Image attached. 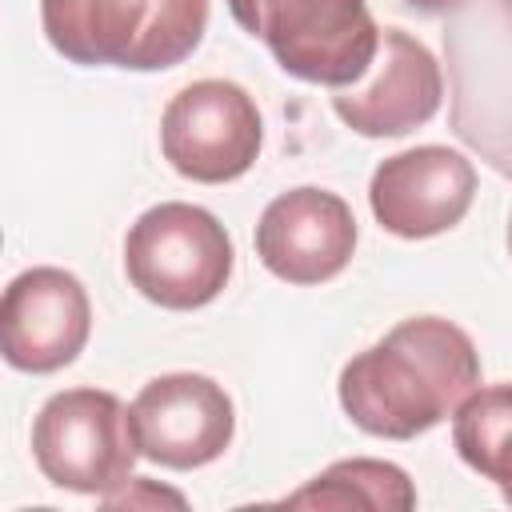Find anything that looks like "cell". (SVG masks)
<instances>
[{
	"label": "cell",
	"mask_w": 512,
	"mask_h": 512,
	"mask_svg": "<svg viewBox=\"0 0 512 512\" xmlns=\"http://www.w3.org/2000/svg\"><path fill=\"white\" fill-rule=\"evenodd\" d=\"M132 428L144 460L188 472L224 456L236 432V408L212 376L164 372L136 392Z\"/></svg>",
	"instance_id": "cell-7"
},
{
	"label": "cell",
	"mask_w": 512,
	"mask_h": 512,
	"mask_svg": "<svg viewBox=\"0 0 512 512\" xmlns=\"http://www.w3.org/2000/svg\"><path fill=\"white\" fill-rule=\"evenodd\" d=\"M288 508H372V512H408L416 508V488L408 472L392 460H336L320 476H312L304 488L284 496Z\"/></svg>",
	"instance_id": "cell-12"
},
{
	"label": "cell",
	"mask_w": 512,
	"mask_h": 512,
	"mask_svg": "<svg viewBox=\"0 0 512 512\" xmlns=\"http://www.w3.org/2000/svg\"><path fill=\"white\" fill-rule=\"evenodd\" d=\"M264 140L256 100L232 80H196L180 88L160 116L164 160L196 184H228L244 176Z\"/></svg>",
	"instance_id": "cell-6"
},
{
	"label": "cell",
	"mask_w": 512,
	"mask_h": 512,
	"mask_svg": "<svg viewBox=\"0 0 512 512\" xmlns=\"http://www.w3.org/2000/svg\"><path fill=\"white\" fill-rule=\"evenodd\" d=\"M32 456L48 484L80 496H112L140 456L132 408L104 388H64L32 420Z\"/></svg>",
	"instance_id": "cell-5"
},
{
	"label": "cell",
	"mask_w": 512,
	"mask_h": 512,
	"mask_svg": "<svg viewBox=\"0 0 512 512\" xmlns=\"http://www.w3.org/2000/svg\"><path fill=\"white\" fill-rule=\"evenodd\" d=\"M92 332V300L84 284L52 264L8 280L0 300V352L12 368L48 376L68 368Z\"/></svg>",
	"instance_id": "cell-8"
},
{
	"label": "cell",
	"mask_w": 512,
	"mask_h": 512,
	"mask_svg": "<svg viewBox=\"0 0 512 512\" xmlns=\"http://www.w3.org/2000/svg\"><path fill=\"white\" fill-rule=\"evenodd\" d=\"M476 196V168L464 152L420 144L384 156L368 180V204L384 232L400 240H428L456 228Z\"/></svg>",
	"instance_id": "cell-9"
},
{
	"label": "cell",
	"mask_w": 512,
	"mask_h": 512,
	"mask_svg": "<svg viewBox=\"0 0 512 512\" xmlns=\"http://www.w3.org/2000/svg\"><path fill=\"white\" fill-rule=\"evenodd\" d=\"M508 252H512V216H508Z\"/></svg>",
	"instance_id": "cell-17"
},
{
	"label": "cell",
	"mask_w": 512,
	"mask_h": 512,
	"mask_svg": "<svg viewBox=\"0 0 512 512\" xmlns=\"http://www.w3.org/2000/svg\"><path fill=\"white\" fill-rule=\"evenodd\" d=\"M140 484V496L132 488H116L112 496H100L104 508H132V504H176L184 508V496L180 492H168V488H156L152 480H136Z\"/></svg>",
	"instance_id": "cell-14"
},
{
	"label": "cell",
	"mask_w": 512,
	"mask_h": 512,
	"mask_svg": "<svg viewBox=\"0 0 512 512\" xmlns=\"http://www.w3.org/2000/svg\"><path fill=\"white\" fill-rule=\"evenodd\" d=\"M372 76L336 88L332 112L360 136H404L428 124L444 100V76L436 56L404 28L380 32V52L368 68Z\"/></svg>",
	"instance_id": "cell-11"
},
{
	"label": "cell",
	"mask_w": 512,
	"mask_h": 512,
	"mask_svg": "<svg viewBox=\"0 0 512 512\" xmlns=\"http://www.w3.org/2000/svg\"><path fill=\"white\" fill-rule=\"evenodd\" d=\"M500 492H504V500H508V504H512V484H504V488H500Z\"/></svg>",
	"instance_id": "cell-16"
},
{
	"label": "cell",
	"mask_w": 512,
	"mask_h": 512,
	"mask_svg": "<svg viewBox=\"0 0 512 512\" xmlns=\"http://www.w3.org/2000/svg\"><path fill=\"white\" fill-rule=\"evenodd\" d=\"M460 460L492 484H512V384H476L452 412Z\"/></svg>",
	"instance_id": "cell-13"
},
{
	"label": "cell",
	"mask_w": 512,
	"mask_h": 512,
	"mask_svg": "<svg viewBox=\"0 0 512 512\" xmlns=\"http://www.w3.org/2000/svg\"><path fill=\"white\" fill-rule=\"evenodd\" d=\"M480 384V352L444 316H412L340 368V408L384 440H412L436 428Z\"/></svg>",
	"instance_id": "cell-1"
},
{
	"label": "cell",
	"mask_w": 512,
	"mask_h": 512,
	"mask_svg": "<svg viewBox=\"0 0 512 512\" xmlns=\"http://www.w3.org/2000/svg\"><path fill=\"white\" fill-rule=\"evenodd\" d=\"M228 12L304 84L352 88L380 52L368 0H228Z\"/></svg>",
	"instance_id": "cell-3"
},
{
	"label": "cell",
	"mask_w": 512,
	"mask_h": 512,
	"mask_svg": "<svg viewBox=\"0 0 512 512\" xmlns=\"http://www.w3.org/2000/svg\"><path fill=\"white\" fill-rule=\"evenodd\" d=\"M504 4H508V8H512V0H504Z\"/></svg>",
	"instance_id": "cell-18"
},
{
	"label": "cell",
	"mask_w": 512,
	"mask_h": 512,
	"mask_svg": "<svg viewBox=\"0 0 512 512\" xmlns=\"http://www.w3.org/2000/svg\"><path fill=\"white\" fill-rule=\"evenodd\" d=\"M232 236L200 204L164 200L136 216L124 236L128 284L172 312L212 304L232 276Z\"/></svg>",
	"instance_id": "cell-4"
},
{
	"label": "cell",
	"mask_w": 512,
	"mask_h": 512,
	"mask_svg": "<svg viewBox=\"0 0 512 512\" xmlns=\"http://www.w3.org/2000/svg\"><path fill=\"white\" fill-rule=\"evenodd\" d=\"M356 252V216L328 188L280 192L256 224L260 264L288 284H324L348 268Z\"/></svg>",
	"instance_id": "cell-10"
},
{
	"label": "cell",
	"mask_w": 512,
	"mask_h": 512,
	"mask_svg": "<svg viewBox=\"0 0 512 512\" xmlns=\"http://www.w3.org/2000/svg\"><path fill=\"white\" fill-rule=\"evenodd\" d=\"M404 4H412V8H420V12H448V8H456L460 0H404Z\"/></svg>",
	"instance_id": "cell-15"
},
{
	"label": "cell",
	"mask_w": 512,
	"mask_h": 512,
	"mask_svg": "<svg viewBox=\"0 0 512 512\" xmlns=\"http://www.w3.org/2000/svg\"><path fill=\"white\" fill-rule=\"evenodd\" d=\"M40 24L72 64L164 72L200 48L208 0H40Z\"/></svg>",
	"instance_id": "cell-2"
}]
</instances>
